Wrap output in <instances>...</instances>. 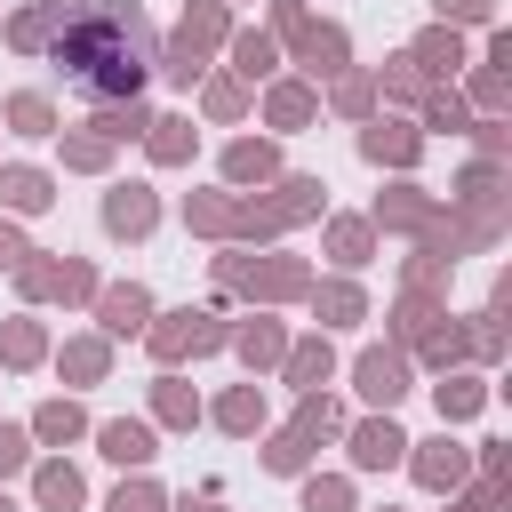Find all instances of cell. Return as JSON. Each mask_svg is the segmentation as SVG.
I'll return each instance as SVG.
<instances>
[{
	"label": "cell",
	"mask_w": 512,
	"mask_h": 512,
	"mask_svg": "<svg viewBox=\"0 0 512 512\" xmlns=\"http://www.w3.org/2000/svg\"><path fill=\"white\" fill-rule=\"evenodd\" d=\"M152 56H160V32H152L144 0H64V24L48 40V64H64V80L88 104L144 96Z\"/></svg>",
	"instance_id": "obj_1"
},
{
	"label": "cell",
	"mask_w": 512,
	"mask_h": 512,
	"mask_svg": "<svg viewBox=\"0 0 512 512\" xmlns=\"http://www.w3.org/2000/svg\"><path fill=\"white\" fill-rule=\"evenodd\" d=\"M312 264L296 256V248H240V240H224L216 256H208V304H304L312 296Z\"/></svg>",
	"instance_id": "obj_2"
},
{
	"label": "cell",
	"mask_w": 512,
	"mask_h": 512,
	"mask_svg": "<svg viewBox=\"0 0 512 512\" xmlns=\"http://www.w3.org/2000/svg\"><path fill=\"white\" fill-rule=\"evenodd\" d=\"M224 336H232L224 304H176V312H152V320H144V352H152V368L208 360V352H224Z\"/></svg>",
	"instance_id": "obj_3"
},
{
	"label": "cell",
	"mask_w": 512,
	"mask_h": 512,
	"mask_svg": "<svg viewBox=\"0 0 512 512\" xmlns=\"http://www.w3.org/2000/svg\"><path fill=\"white\" fill-rule=\"evenodd\" d=\"M448 208L464 216V224H480V232H512V160H464L456 168V184H448Z\"/></svg>",
	"instance_id": "obj_4"
},
{
	"label": "cell",
	"mask_w": 512,
	"mask_h": 512,
	"mask_svg": "<svg viewBox=\"0 0 512 512\" xmlns=\"http://www.w3.org/2000/svg\"><path fill=\"white\" fill-rule=\"evenodd\" d=\"M280 64H296V72L320 88L328 72H344V64H352V32H344L336 16H304V24H288V32H280Z\"/></svg>",
	"instance_id": "obj_5"
},
{
	"label": "cell",
	"mask_w": 512,
	"mask_h": 512,
	"mask_svg": "<svg viewBox=\"0 0 512 512\" xmlns=\"http://www.w3.org/2000/svg\"><path fill=\"white\" fill-rule=\"evenodd\" d=\"M424 144H432V136H424L408 112H368V120H360V160L384 168V176H416Z\"/></svg>",
	"instance_id": "obj_6"
},
{
	"label": "cell",
	"mask_w": 512,
	"mask_h": 512,
	"mask_svg": "<svg viewBox=\"0 0 512 512\" xmlns=\"http://www.w3.org/2000/svg\"><path fill=\"white\" fill-rule=\"evenodd\" d=\"M352 392H360V408H400L416 392V360L400 344H360L352 352Z\"/></svg>",
	"instance_id": "obj_7"
},
{
	"label": "cell",
	"mask_w": 512,
	"mask_h": 512,
	"mask_svg": "<svg viewBox=\"0 0 512 512\" xmlns=\"http://www.w3.org/2000/svg\"><path fill=\"white\" fill-rule=\"evenodd\" d=\"M400 464H408V480H416L424 496H456V488L472 480V448L456 440V424H440L432 440H408V456H400Z\"/></svg>",
	"instance_id": "obj_8"
},
{
	"label": "cell",
	"mask_w": 512,
	"mask_h": 512,
	"mask_svg": "<svg viewBox=\"0 0 512 512\" xmlns=\"http://www.w3.org/2000/svg\"><path fill=\"white\" fill-rule=\"evenodd\" d=\"M96 224H104V240H152V224H160V192H152L144 176H112L104 200H96Z\"/></svg>",
	"instance_id": "obj_9"
},
{
	"label": "cell",
	"mask_w": 512,
	"mask_h": 512,
	"mask_svg": "<svg viewBox=\"0 0 512 512\" xmlns=\"http://www.w3.org/2000/svg\"><path fill=\"white\" fill-rule=\"evenodd\" d=\"M432 216H440V192H432V184H416V176H392V184L376 192V208H368L376 240H416Z\"/></svg>",
	"instance_id": "obj_10"
},
{
	"label": "cell",
	"mask_w": 512,
	"mask_h": 512,
	"mask_svg": "<svg viewBox=\"0 0 512 512\" xmlns=\"http://www.w3.org/2000/svg\"><path fill=\"white\" fill-rule=\"evenodd\" d=\"M344 456H352V472H392L400 456H408V432L392 424V408H368V416H344Z\"/></svg>",
	"instance_id": "obj_11"
},
{
	"label": "cell",
	"mask_w": 512,
	"mask_h": 512,
	"mask_svg": "<svg viewBox=\"0 0 512 512\" xmlns=\"http://www.w3.org/2000/svg\"><path fill=\"white\" fill-rule=\"evenodd\" d=\"M256 112H264L272 136H304V128H320V88L304 72H272L264 96H256Z\"/></svg>",
	"instance_id": "obj_12"
},
{
	"label": "cell",
	"mask_w": 512,
	"mask_h": 512,
	"mask_svg": "<svg viewBox=\"0 0 512 512\" xmlns=\"http://www.w3.org/2000/svg\"><path fill=\"white\" fill-rule=\"evenodd\" d=\"M224 352H232L248 376H272V368H280V352H288V320H280L272 304H248V320H232Z\"/></svg>",
	"instance_id": "obj_13"
},
{
	"label": "cell",
	"mask_w": 512,
	"mask_h": 512,
	"mask_svg": "<svg viewBox=\"0 0 512 512\" xmlns=\"http://www.w3.org/2000/svg\"><path fill=\"white\" fill-rule=\"evenodd\" d=\"M88 440L120 472H152V456H160V424L152 416H104V424H88Z\"/></svg>",
	"instance_id": "obj_14"
},
{
	"label": "cell",
	"mask_w": 512,
	"mask_h": 512,
	"mask_svg": "<svg viewBox=\"0 0 512 512\" xmlns=\"http://www.w3.org/2000/svg\"><path fill=\"white\" fill-rule=\"evenodd\" d=\"M160 304H152V288L144 280H104L96 288V304H88V320H96V336H144V320H152Z\"/></svg>",
	"instance_id": "obj_15"
},
{
	"label": "cell",
	"mask_w": 512,
	"mask_h": 512,
	"mask_svg": "<svg viewBox=\"0 0 512 512\" xmlns=\"http://www.w3.org/2000/svg\"><path fill=\"white\" fill-rule=\"evenodd\" d=\"M192 112H200L208 128H240V120L256 112V88H248V80H232L224 64H208V72L192 80Z\"/></svg>",
	"instance_id": "obj_16"
},
{
	"label": "cell",
	"mask_w": 512,
	"mask_h": 512,
	"mask_svg": "<svg viewBox=\"0 0 512 512\" xmlns=\"http://www.w3.org/2000/svg\"><path fill=\"white\" fill-rule=\"evenodd\" d=\"M216 176H224L232 192H264V184L280 176V136H232V144L216 152Z\"/></svg>",
	"instance_id": "obj_17"
},
{
	"label": "cell",
	"mask_w": 512,
	"mask_h": 512,
	"mask_svg": "<svg viewBox=\"0 0 512 512\" xmlns=\"http://www.w3.org/2000/svg\"><path fill=\"white\" fill-rule=\"evenodd\" d=\"M304 312H312V328H360L368 320V288H360V272H328V280H312V296H304Z\"/></svg>",
	"instance_id": "obj_18"
},
{
	"label": "cell",
	"mask_w": 512,
	"mask_h": 512,
	"mask_svg": "<svg viewBox=\"0 0 512 512\" xmlns=\"http://www.w3.org/2000/svg\"><path fill=\"white\" fill-rule=\"evenodd\" d=\"M48 360H56L64 392H88V384H104V376H112V336H96V328H72L64 344H48Z\"/></svg>",
	"instance_id": "obj_19"
},
{
	"label": "cell",
	"mask_w": 512,
	"mask_h": 512,
	"mask_svg": "<svg viewBox=\"0 0 512 512\" xmlns=\"http://www.w3.org/2000/svg\"><path fill=\"white\" fill-rule=\"evenodd\" d=\"M200 416L224 432V440H256L264 424H272V408H264V384L248 376V384H224L216 400H200Z\"/></svg>",
	"instance_id": "obj_20"
},
{
	"label": "cell",
	"mask_w": 512,
	"mask_h": 512,
	"mask_svg": "<svg viewBox=\"0 0 512 512\" xmlns=\"http://www.w3.org/2000/svg\"><path fill=\"white\" fill-rule=\"evenodd\" d=\"M488 400H496L488 368H440V376H432V408H440V424H472V416H488Z\"/></svg>",
	"instance_id": "obj_21"
},
{
	"label": "cell",
	"mask_w": 512,
	"mask_h": 512,
	"mask_svg": "<svg viewBox=\"0 0 512 512\" xmlns=\"http://www.w3.org/2000/svg\"><path fill=\"white\" fill-rule=\"evenodd\" d=\"M56 208V176L40 160H0V216H48Z\"/></svg>",
	"instance_id": "obj_22"
},
{
	"label": "cell",
	"mask_w": 512,
	"mask_h": 512,
	"mask_svg": "<svg viewBox=\"0 0 512 512\" xmlns=\"http://www.w3.org/2000/svg\"><path fill=\"white\" fill-rule=\"evenodd\" d=\"M32 504H40V512H80V504H88V480H80V464H72L64 448L32 456Z\"/></svg>",
	"instance_id": "obj_23"
},
{
	"label": "cell",
	"mask_w": 512,
	"mask_h": 512,
	"mask_svg": "<svg viewBox=\"0 0 512 512\" xmlns=\"http://www.w3.org/2000/svg\"><path fill=\"white\" fill-rule=\"evenodd\" d=\"M408 56H416V72H424L432 88H448V80L472 64V48H464V32H456V24H424V32L408 40Z\"/></svg>",
	"instance_id": "obj_24"
},
{
	"label": "cell",
	"mask_w": 512,
	"mask_h": 512,
	"mask_svg": "<svg viewBox=\"0 0 512 512\" xmlns=\"http://www.w3.org/2000/svg\"><path fill=\"white\" fill-rule=\"evenodd\" d=\"M224 72L248 80V88H264V80L280 72V40H272L264 24H232V40H224Z\"/></svg>",
	"instance_id": "obj_25"
},
{
	"label": "cell",
	"mask_w": 512,
	"mask_h": 512,
	"mask_svg": "<svg viewBox=\"0 0 512 512\" xmlns=\"http://www.w3.org/2000/svg\"><path fill=\"white\" fill-rule=\"evenodd\" d=\"M408 360L432 368V376H440V368H472V328H464V312H440V320L408 344Z\"/></svg>",
	"instance_id": "obj_26"
},
{
	"label": "cell",
	"mask_w": 512,
	"mask_h": 512,
	"mask_svg": "<svg viewBox=\"0 0 512 512\" xmlns=\"http://www.w3.org/2000/svg\"><path fill=\"white\" fill-rule=\"evenodd\" d=\"M280 384H296V392H320L328 376H336V344H328V328H312V336H288V352H280V368H272Z\"/></svg>",
	"instance_id": "obj_27"
},
{
	"label": "cell",
	"mask_w": 512,
	"mask_h": 512,
	"mask_svg": "<svg viewBox=\"0 0 512 512\" xmlns=\"http://www.w3.org/2000/svg\"><path fill=\"white\" fill-rule=\"evenodd\" d=\"M144 416H152L160 432H192V424H200V392L184 384V368H160V376L144 384Z\"/></svg>",
	"instance_id": "obj_28"
},
{
	"label": "cell",
	"mask_w": 512,
	"mask_h": 512,
	"mask_svg": "<svg viewBox=\"0 0 512 512\" xmlns=\"http://www.w3.org/2000/svg\"><path fill=\"white\" fill-rule=\"evenodd\" d=\"M136 144H144V160H152V168H192L200 128H192V112H152V128H144Z\"/></svg>",
	"instance_id": "obj_29"
},
{
	"label": "cell",
	"mask_w": 512,
	"mask_h": 512,
	"mask_svg": "<svg viewBox=\"0 0 512 512\" xmlns=\"http://www.w3.org/2000/svg\"><path fill=\"white\" fill-rule=\"evenodd\" d=\"M184 232H200V240H240V192L232 184H216V192H184Z\"/></svg>",
	"instance_id": "obj_30"
},
{
	"label": "cell",
	"mask_w": 512,
	"mask_h": 512,
	"mask_svg": "<svg viewBox=\"0 0 512 512\" xmlns=\"http://www.w3.org/2000/svg\"><path fill=\"white\" fill-rule=\"evenodd\" d=\"M440 312H448V288H400V296H392V312H384V344H400V352H408Z\"/></svg>",
	"instance_id": "obj_31"
},
{
	"label": "cell",
	"mask_w": 512,
	"mask_h": 512,
	"mask_svg": "<svg viewBox=\"0 0 512 512\" xmlns=\"http://www.w3.org/2000/svg\"><path fill=\"white\" fill-rule=\"evenodd\" d=\"M24 432H32V448H72V440H88V408H80L72 392H48V400L24 416Z\"/></svg>",
	"instance_id": "obj_32"
},
{
	"label": "cell",
	"mask_w": 512,
	"mask_h": 512,
	"mask_svg": "<svg viewBox=\"0 0 512 512\" xmlns=\"http://www.w3.org/2000/svg\"><path fill=\"white\" fill-rule=\"evenodd\" d=\"M232 24H240V16H232V0H184V16H176L168 32H176L192 56H216V48L232 40Z\"/></svg>",
	"instance_id": "obj_33"
},
{
	"label": "cell",
	"mask_w": 512,
	"mask_h": 512,
	"mask_svg": "<svg viewBox=\"0 0 512 512\" xmlns=\"http://www.w3.org/2000/svg\"><path fill=\"white\" fill-rule=\"evenodd\" d=\"M56 24H64V0H16V8H8V24H0V40H8L16 56H48Z\"/></svg>",
	"instance_id": "obj_34"
},
{
	"label": "cell",
	"mask_w": 512,
	"mask_h": 512,
	"mask_svg": "<svg viewBox=\"0 0 512 512\" xmlns=\"http://www.w3.org/2000/svg\"><path fill=\"white\" fill-rule=\"evenodd\" d=\"M376 72V112H416L424 96H432V80L416 72V56L400 48V56H384V64H368Z\"/></svg>",
	"instance_id": "obj_35"
},
{
	"label": "cell",
	"mask_w": 512,
	"mask_h": 512,
	"mask_svg": "<svg viewBox=\"0 0 512 512\" xmlns=\"http://www.w3.org/2000/svg\"><path fill=\"white\" fill-rule=\"evenodd\" d=\"M320 112H336V120H352V128H360V120L376 112V72H368V64L328 72V80H320Z\"/></svg>",
	"instance_id": "obj_36"
},
{
	"label": "cell",
	"mask_w": 512,
	"mask_h": 512,
	"mask_svg": "<svg viewBox=\"0 0 512 512\" xmlns=\"http://www.w3.org/2000/svg\"><path fill=\"white\" fill-rule=\"evenodd\" d=\"M0 128L40 144V136H56V128H64V112H56V96H48V88H8V96H0Z\"/></svg>",
	"instance_id": "obj_37"
},
{
	"label": "cell",
	"mask_w": 512,
	"mask_h": 512,
	"mask_svg": "<svg viewBox=\"0 0 512 512\" xmlns=\"http://www.w3.org/2000/svg\"><path fill=\"white\" fill-rule=\"evenodd\" d=\"M40 360H48V320H40V312H8V320H0V368L24 376V368H40Z\"/></svg>",
	"instance_id": "obj_38"
},
{
	"label": "cell",
	"mask_w": 512,
	"mask_h": 512,
	"mask_svg": "<svg viewBox=\"0 0 512 512\" xmlns=\"http://www.w3.org/2000/svg\"><path fill=\"white\" fill-rule=\"evenodd\" d=\"M328 232H320V248L336 256V272H360V264H376V224L368 216H320Z\"/></svg>",
	"instance_id": "obj_39"
},
{
	"label": "cell",
	"mask_w": 512,
	"mask_h": 512,
	"mask_svg": "<svg viewBox=\"0 0 512 512\" xmlns=\"http://www.w3.org/2000/svg\"><path fill=\"white\" fill-rule=\"evenodd\" d=\"M256 440H264V448H256V464H264L272 480H296V472H312V456H320V448H312L296 424H264Z\"/></svg>",
	"instance_id": "obj_40"
},
{
	"label": "cell",
	"mask_w": 512,
	"mask_h": 512,
	"mask_svg": "<svg viewBox=\"0 0 512 512\" xmlns=\"http://www.w3.org/2000/svg\"><path fill=\"white\" fill-rule=\"evenodd\" d=\"M56 152H64V176H112V136H96V128H56Z\"/></svg>",
	"instance_id": "obj_41"
},
{
	"label": "cell",
	"mask_w": 512,
	"mask_h": 512,
	"mask_svg": "<svg viewBox=\"0 0 512 512\" xmlns=\"http://www.w3.org/2000/svg\"><path fill=\"white\" fill-rule=\"evenodd\" d=\"M88 128H96V136H112V144H136V136L152 128V104H144V96H112V104H88Z\"/></svg>",
	"instance_id": "obj_42"
},
{
	"label": "cell",
	"mask_w": 512,
	"mask_h": 512,
	"mask_svg": "<svg viewBox=\"0 0 512 512\" xmlns=\"http://www.w3.org/2000/svg\"><path fill=\"white\" fill-rule=\"evenodd\" d=\"M456 96H464L472 112H512V72H496V64H464V72H456Z\"/></svg>",
	"instance_id": "obj_43"
},
{
	"label": "cell",
	"mask_w": 512,
	"mask_h": 512,
	"mask_svg": "<svg viewBox=\"0 0 512 512\" xmlns=\"http://www.w3.org/2000/svg\"><path fill=\"white\" fill-rule=\"evenodd\" d=\"M408 120H416L424 136H464V128H472V104H464V96H456V80H448V88H432Z\"/></svg>",
	"instance_id": "obj_44"
},
{
	"label": "cell",
	"mask_w": 512,
	"mask_h": 512,
	"mask_svg": "<svg viewBox=\"0 0 512 512\" xmlns=\"http://www.w3.org/2000/svg\"><path fill=\"white\" fill-rule=\"evenodd\" d=\"M288 424L320 448V440H336V432H344V400H336L328 384H320V392H296V416H288Z\"/></svg>",
	"instance_id": "obj_45"
},
{
	"label": "cell",
	"mask_w": 512,
	"mask_h": 512,
	"mask_svg": "<svg viewBox=\"0 0 512 512\" xmlns=\"http://www.w3.org/2000/svg\"><path fill=\"white\" fill-rule=\"evenodd\" d=\"M296 504L304 512H360L352 472H296Z\"/></svg>",
	"instance_id": "obj_46"
},
{
	"label": "cell",
	"mask_w": 512,
	"mask_h": 512,
	"mask_svg": "<svg viewBox=\"0 0 512 512\" xmlns=\"http://www.w3.org/2000/svg\"><path fill=\"white\" fill-rule=\"evenodd\" d=\"M56 264H64V256H48V248H32V256H24L16 272H8V280H16V304H24V312H40V304L56 296Z\"/></svg>",
	"instance_id": "obj_47"
},
{
	"label": "cell",
	"mask_w": 512,
	"mask_h": 512,
	"mask_svg": "<svg viewBox=\"0 0 512 512\" xmlns=\"http://www.w3.org/2000/svg\"><path fill=\"white\" fill-rule=\"evenodd\" d=\"M104 512H168V488L152 472H120V488L104 496Z\"/></svg>",
	"instance_id": "obj_48"
},
{
	"label": "cell",
	"mask_w": 512,
	"mask_h": 512,
	"mask_svg": "<svg viewBox=\"0 0 512 512\" xmlns=\"http://www.w3.org/2000/svg\"><path fill=\"white\" fill-rule=\"evenodd\" d=\"M472 160H512V112H472Z\"/></svg>",
	"instance_id": "obj_49"
},
{
	"label": "cell",
	"mask_w": 512,
	"mask_h": 512,
	"mask_svg": "<svg viewBox=\"0 0 512 512\" xmlns=\"http://www.w3.org/2000/svg\"><path fill=\"white\" fill-rule=\"evenodd\" d=\"M96 288H104V272H96L88 256H64V264H56V296H48V304H96Z\"/></svg>",
	"instance_id": "obj_50"
},
{
	"label": "cell",
	"mask_w": 512,
	"mask_h": 512,
	"mask_svg": "<svg viewBox=\"0 0 512 512\" xmlns=\"http://www.w3.org/2000/svg\"><path fill=\"white\" fill-rule=\"evenodd\" d=\"M448 504H456V512H512V480H480V472H472Z\"/></svg>",
	"instance_id": "obj_51"
},
{
	"label": "cell",
	"mask_w": 512,
	"mask_h": 512,
	"mask_svg": "<svg viewBox=\"0 0 512 512\" xmlns=\"http://www.w3.org/2000/svg\"><path fill=\"white\" fill-rule=\"evenodd\" d=\"M504 0H432V24H456V32H488Z\"/></svg>",
	"instance_id": "obj_52"
},
{
	"label": "cell",
	"mask_w": 512,
	"mask_h": 512,
	"mask_svg": "<svg viewBox=\"0 0 512 512\" xmlns=\"http://www.w3.org/2000/svg\"><path fill=\"white\" fill-rule=\"evenodd\" d=\"M448 272H456V264H440L432 248L408 240V256H400V288H448Z\"/></svg>",
	"instance_id": "obj_53"
},
{
	"label": "cell",
	"mask_w": 512,
	"mask_h": 512,
	"mask_svg": "<svg viewBox=\"0 0 512 512\" xmlns=\"http://www.w3.org/2000/svg\"><path fill=\"white\" fill-rule=\"evenodd\" d=\"M32 456H40V448H32V432H24V424H0V480L32 472Z\"/></svg>",
	"instance_id": "obj_54"
},
{
	"label": "cell",
	"mask_w": 512,
	"mask_h": 512,
	"mask_svg": "<svg viewBox=\"0 0 512 512\" xmlns=\"http://www.w3.org/2000/svg\"><path fill=\"white\" fill-rule=\"evenodd\" d=\"M472 472L480 480H512V440H480L472 448Z\"/></svg>",
	"instance_id": "obj_55"
},
{
	"label": "cell",
	"mask_w": 512,
	"mask_h": 512,
	"mask_svg": "<svg viewBox=\"0 0 512 512\" xmlns=\"http://www.w3.org/2000/svg\"><path fill=\"white\" fill-rule=\"evenodd\" d=\"M24 256H32V240H24V224H16V216H0V272H16Z\"/></svg>",
	"instance_id": "obj_56"
},
{
	"label": "cell",
	"mask_w": 512,
	"mask_h": 512,
	"mask_svg": "<svg viewBox=\"0 0 512 512\" xmlns=\"http://www.w3.org/2000/svg\"><path fill=\"white\" fill-rule=\"evenodd\" d=\"M472 64H496V72H512V32L504 24H488V40H480V56Z\"/></svg>",
	"instance_id": "obj_57"
},
{
	"label": "cell",
	"mask_w": 512,
	"mask_h": 512,
	"mask_svg": "<svg viewBox=\"0 0 512 512\" xmlns=\"http://www.w3.org/2000/svg\"><path fill=\"white\" fill-rule=\"evenodd\" d=\"M168 512H224V488H200V496H176Z\"/></svg>",
	"instance_id": "obj_58"
},
{
	"label": "cell",
	"mask_w": 512,
	"mask_h": 512,
	"mask_svg": "<svg viewBox=\"0 0 512 512\" xmlns=\"http://www.w3.org/2000/svg\"><path fill=\"white\" fill-rule=\"evenodd\" d=\"M0 512H16V496H8V488H0Z\"/></svg>",
	"instance_id": "obj_59"
},
{
	"label": "cell",
	"mask_w": 512,
	"mask_h": 512,
	"mask_svg": "<svg viewBox=\"0 0 512 512\" xmlns=\"http://www.w3.org/2000/svg\"><path fill=\"white\" fill-rule=\"evenodd\" d=\"M376 512H400V504H376Z\"/></svg>",
	"instance_id": "obj_60"
},
{
	"label": "cell",
	"mask_w": 512,
	"mask_h": 512,
	"mask_svg": "<svg viewBox=\"0 0 512 512\" xmlns=\"http://www.w3.org/2000/svg\"><path fill=\"white\" fill-rule=\"evenodd\" d=\"M448 512H456V504H448Z\"/></svg>",
	"instance_id": "obj_61"
},
{
	"label": "cell",
	"mask_w": 512,
	"mask_h": 512,
	"mask_svg": "<svg viewBox=\"0 0 512 512\" xmlns=\"http://www.w3.org/2000/svg\"><path fill=\"white\" fill-rule=\"evenodd\" d=\"M232 8H240V0H232Z\"/></svg>",
	"instance_id": "obj_62"
}]
</instances>
